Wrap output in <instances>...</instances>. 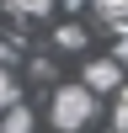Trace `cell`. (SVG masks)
<instances>
[{
  "instance_id": "cell-1",
  "label": "cell",
  "mask_w": 128,
  "mask_h": 133,
  "mask_svg": "<svg viewBox=\"0 0 128 133\" xmlns=\"http://www.w3.org/2000/svg\"><path fill=\"white\" fill-rule=\"evenodd\" d=\"M48 117H53V128L59 133H75V128H85L96 117V91L91 85H59V91H53V107H48Z\"/></svg>"
},
{
  "instance_id": "cell-2",
  "label": "cell",
  "mask_w": 128,
  "mask_h": 133,
  "mask_svg": "<svg viewBox=\"0 0 128 133\" xmlns=\"http://www.w3.org/2000/svg\"><path fill=\"white\" fill-rule=\"evenodd\" d=\"M85 85H91V91H117V85H123V64L117 59H91L85 64Z\"/></svg>"
},
{
  "instance_id": "cell-3",
  "label": "cell",
  "mask_w": 128,
  "mask_h": 133,
  "mask_svg": "<svg viewBox=\"0 0 128 133\" xmlns=\"http://www.w3.org/2000/svg\"><path fill=\"white\" fill-rule=\"evenodd\" d=\"M91 11L101 16V27H128V0H91Z\"/></svg>"
},
{
  "instance_id": "cell-4",
  "label": "cell",
  "mask_w": 128,
  "mask_h": 133,
  "mask_svg": "<svg viewBox=\"0 0 128 133\" xmlns=\"http://www.w3.org/2000/svg\"><path fill=\"white\" fill-rule=\"evenodd\" d=\"M48 11H53V0H5V16H16V21H37Z\"/></svg>"
},
{
  "instance_id": "cell-5",
  "label": "cell",
  "mask_w": 128,
  "mask_h": 133,
  "mask_svg": "<svg viewBox=\"0 0 128 133\" xmlns=\"http://www.w3.org/2000/svg\"><path fill=\"white\" fill-rule=\"evenodd\" d=\"M0 133H32V112L16 101V107L5 112V123H0Z\"/></svg>"
},
{
  "instance_id": "cell-6",
  "label": "cell",
  "mask_w": 128,
  "mask_h": 133,
  "mask_svg": "<svg viewBox=\"0 0 128 133\" xmlns=\"http://www.w3.org/2000/svg\"><path fill=\"white\" fill-rule=\"evenodd\" d=\"M16 101H21V91H16V80H11V69L0 64V112H11Z\"/></svg>"
},
{
  "instance_id": "cell-7",
  "label": "cell",
  "mask_w": 128,
  "mask_h": 133,
  "mask_svg": "<svg viewBox=\"0 0 128 133\" xmlns=\"http://www.w3.org/2000/svg\"><path fill=\"white\" fill-rule=\"evenodd\" d=\"M59 48H85V32L75 27V21H69V27H59Z\"/></svg>"
},
{
  "instance_id": "cell-8",
  "label": "cell",
  "mask_w": 128,
  "mask_h": 133,
  "mask_svg": "<svg viewBox=\"0 0 128 133\" xmlns=\"http://www.w3.org/2000/svg\"><path fill=\"white\" fill-rule=\"evenodd\" d=\"M112 128L128 133V91H117V107H112Z\"/></svg>"
},
{
  "instance_id": "cell-9",
  "label": "cell",
  "mask_w": 128,
  "mask_h": 133,
  "mask_svg": "<svg viewBox=\"0 0 128 133\" xmlns=\"http://www.w3.org/2000/svg\"><path fill=\"white\" fill-rule=\"evenodd\" d=\"M117 64H128V27H117V48H112Z\"/></svg>"
}]
</instances>
